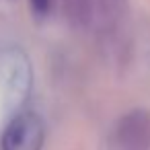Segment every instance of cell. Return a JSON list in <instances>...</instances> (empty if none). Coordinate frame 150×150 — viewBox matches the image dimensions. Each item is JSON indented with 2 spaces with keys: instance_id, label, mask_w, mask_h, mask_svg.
I'll use <instances>...</instances> for the list:
<instances>
[{
  "instance_id": "cell-2",
  "label": "cell",
  "mask_w": 150,
  "mask_h": 150,
  "mask_svg": "<svg viewBox=\"0 0 150 150\" xmlns=\"http://www.w3.org/2000/svg\"><path fill=\"white\" fill-rule=\"evenodd\" d=\"M109 150H150V111L132 109L121 115L111 129Z\"/></svg>"
},
{
  "instance_id": "cell-4",
  "label": "cell",
  "mask_w": 150,
  "mask_h": 150,
  "mask_svg": "<svg viewBox=\"0 0 150 150\" xmlns=\"http://www.w3.org/2000/svg\"><path fill=\"white\" fill-rule=\"evenodd\" d=\"M125 15L127 0H95L91 27H95L101 33H113L121 25Z\"/></svg>"
},
{
  "instance_id": "cell-3",
  "label": "cell",
  "mask_w": 150,
  "mask_h": 150,
  "mask_svg": "<svg viewBox=\"0 0 150 150\" xmlns=\"http://www.w3.org/2000/svg\"><path fill=\"white\" fill-rule=\"evenodd\" d=\"M43 140H45L43 119L35 111H21L4 127L2 138H0V148L2 150H41Z\"/></svg>"
},
{
  "instance_id": "cell-6",
  "label": "cell",
  "mask_w": 150,
  "mask_h": 150,
  "mask_svg": "<svg viewBox=\"0 0 150 150\" xmlns=\"http://www.w3.org/2000/svg\"><path fill=\"white\" fill-rule=\"evenodd\" d=\"M54 6H56V0H29V8H31L33 17L39 21L47 19L54 13Z\"/></svg>"
},
{
  "instance_id": "cell-5",
  "label": "cell",
  "mask_w": 150,
  "mask_h": 150,
  "mask_svg": "<svg viewBox=\"0 0 150 150\" xmlns=\"http://www.w3.org/2000/svg\"><path fill=\"white\" fill-rule=\"evenodd\" d=\"M95 0H62V13L74 29H86L93 23Z\"/></svg>"
},
{
  "instance_id": "cell-1",
  "label": "cell",
  "mask_w": 150,
  "mask_h": 150,
  "mask_svg": "<svg viewBox=\"0 0 150 150\" xmlns=\"http://www.w3.org/2000/svg\"><path fill=\"white\" fill-rule=\"evenodd\" d=\"M33 84V70L27 54L21 47H4L0 50V91L8 111H19Z\"/></svg>"
}]
</instances>
